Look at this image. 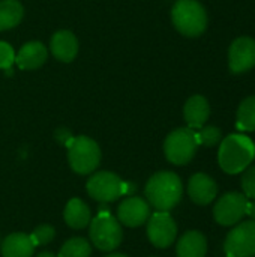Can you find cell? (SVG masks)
Returning <instances> with one entry per match:
<instances>
[{
	"mask_svg": "<svg viewBox=\"0 0 255 257\" xmlns=\"http://www.w3.org/2000/svg\"><path fill=\"white\" fill-rule=\"evenodd\" d=\"M221 139H222V133L218 126H204L197 133L198 145H203L207 148L218 145L221 142Z\"/></svg>",
	"mask_w": 255,
	"mask_h": 257,
	"instance_id": "obj_23",
	"label": "cell"
},
{
	"mask_svg": "<svg viewBox=\"0 0 255 257\" xmlns=\"http://www.w3.org/2000/svg\"><path fill=\"white\" fill-rule=\"evenodd\" d=\"M177 257H204L207 253V241L201 232H186L177 242Z\"/></svg>",
	"mask_w": 255,
	"mask_h": 257,
	"instance_id": "obj_18",
	"label": "cell"
},
{
	"mask_svg": "<svg viewBox=\"0 0 255 257\" xmlns=\"http://www.w3.org/2000/svg\"><path fill=\"white\" fill-rule=\"evenodd\" d=\"M54 235H56V230H54L53 226L42 224V226H38L32 232L30 239L33 241L35 247H38V245H47L48 242H51L54 239Z\"/></svg>",
	"mask_w": 255,
	"mask_h": 257,
	"instance_id": "obj_24",
	"label": "cell"
},
{
	"mask_svg": "<svg viewBox=\"0 0 255 257\" xmlns=\"http://www.w3.org/2000/svg\"><path fill=\"white\" fill-rule=\"evenodd\" d=\"M23 5L18 0L0 2V30H9L20 24L23 20Z\"/></svg>",
	"mask_w": 255,
	"mask_h": 257,
	"instance_id": "obj_20",
	"label": "cell"
},
{
	"mask_svg": "<svg viewBox=\"0 0 255 257\" xmlns=\"http://www.w3.org/2000/svg\"><path fill=\"white\" fill-rule=\"evenodd\" d=\"M92 247L84 238H72L66 241L59 253V257H90Z\"/></svg>",
	"mask_w": 255,
	"mask_h": 257,
	"instance_id": "obj_22",
	"label": "cell"
},
{
	"mask_svg": "<svg viewBox=\"0 0 255 257\" xmlns=\"http://www.w3.org/2000/svg\"><path fill=\"white\" fill-rule=\"evenodd\" d=\"M174 27L185 36H200L207 27V14L197 0H177L171 11Z\"/></svg>",
	"mask_w": 255,
	"mask_h": 257,
	"instance_id": "obj_3",
	"label": "cell"
},
{
	"mask_svg": "<svg viewBox=\"0 0 255 257\" xmlns=\"http://www.w3.org/2000/svg\"><path fill=\"white\" fill-rule=\"evenodd\" d=\"M90 239L95 247H98L102 251H111L116 250L123 238L122 226L119 220H116L110 212L108 214H98L90 221V230H89Z\"/></svg>",
	"mask_w": 255,
	"mask_h": 257,
	"instance_id": "obj_7",
	"label": "cell"
},
{
	"mask_svg": "<svg viewBox=\"0 0 255 257\" xmlns=\"http://www.w3.org/2000/svg\"><path fill=\"white\" fill-rule=\"evenodd\" d=\"M105 257H128L126 254H120V253H114V254H110V256H105Z\"/></svg>",
	"mask_w": 255,
	"mask_h": 257,
	"instance_id": "obj_30",
	"label": "cell"
},
{
	"mask_svg": "<svg viewBox=\"0 0 255 257\" xmlns=\"http://www.w3.org/2000/svg\"><path fill=\"white\" fill-rule=\"evenodd\" d=\"M35 253V244L30 235L26 233H11L2 242L3 257H32Z\"/></svg>",
	"mask_w": 255,
	"mask_h": 257,
	"instance_id": "obj_17",
	"label": "cell"
},
{
	"mask_svg": "<svg viewBox=\"0 0 255 257\" xmlns=\"http://www.w3.org/2000/svg\"><path fill=\"white\" fill-rule=\"evenodd\" d=\"M254 158L255 145L243 134H231L219 146L218 161L221 169L228 175L242 173Z\"/></svg>",
	"mask_w": 255,
	"mask_h": 257,
	"instance_id": "obj_2",
	"label": "cell"
},
{
	"mask_svg": "<svg viewBox=\"0 0 255 257\" xmlns=\"http://www.w3.org/2000/svg\"><path fill=\"white\" fill-rule=\"evenodd\" d=\"M188 193L194 203L209 205L218 194V187L215 181L206 173H195L188 184Z\"/></svg>",
	"mask_w": 255,
	"mask_h": 257,
	"instance_id": "obj_13",
	"label": "cell"
},
{
	"mask_svg": "<svg viewBox=\"0 0 255 257\" xmlns=\"http://www.w3.org/2000/svg\"><path fill=\"white\" fill-rule=\"evenodd\" d=\"M150 217V205L140 197H128L125 199L117 209L119 223L128 227H138L144 224Z\"/></svg>",
	"mask_w": 255,
	"mask_h": 257,
	"instance_id": "obj_12",
	"label": "cell"
},
{
	"mask_svg": "<svg viewBox=\"0 0 255 257\" xmlns=\"http://www.w3.org/2000/svg\"><path fill=\"white\" fill-rule=\"evenodd\" d=\"M228 66L234 74H242L254 68L255 41L252 38L242 36L231 44L228 51Z\"/></svg>",
	"mask_w": 255,
	"mask_h": 257,
	"instance_id": "obj_11",
	"label": "cell"
},
{
	"mask_svg": "<svg viewBox=\"0 0 255 257\" xmlns=\"http://www.w3.org/2000/svg\"><path fill=\"white\" fill-rule=\"evenodd\" d=\"M65 221L72 229H84L90 224V209L81 199H71L65 208Z\"/></svg>",
	"mask_w": 255,
	"mask_h": 257,
	"instance_id": "obj_19",
	"label": "cell"
},
{
	"mask_svg": "<svg viewBox=\"0 0 255 257\" xmlns=\"http://www.w3.org/2000/svg\"><path fill=\"white\" fill-rule=\"evenodd\" d=\"M47 56H48V51L42 42L30 41L20 48L18 54L15 56V62L21 69L30 71V69H38L39 66H42L47 60Z\"/></svg>",
	"mask_w": 255,
	"mask_h": 257,
	"instance_id": "obj_15",
	"label": "cell"
},
{
	"mask_svg": "<svg viewBox=\"0 0 255 257\" xmlns=\"http://www.w3.org/2000/svg\"><path fill=\"white\" fill-rule=\"evenodd\" d=\"M227 257L255 256V221L237 224L228 235L224 244Z\"/></svg>",
	"mask_w": 255,
	"mask_h": 257,
	"instance_id": "obj_8",
	"label": "cell"
},
{
	"mask_svg": "<svg viewBox=\"0 0 255 257\" xmlns=\"http://www.w3.org/2000/svg\"><path fill=\"white\" fill-rule=\"evenodd\" d=\"M246 214L255 221V200L254 202H251V203H248V206H246Z\"/></svg>",
	"mask_w": 255,
	"mask_h": 257,
	"instance_id": "obj_28",
	"label": "cell"
},
{
	"mask_svg": "<svg viewBox=\"0 0 255 257\" xmlns=\"http://www.w3.org/2000/svg\"><path fill=\"white\" fill-rule=\"evenodd\" d=\"M242 188L246 199H255V166L246 167L242 175Z\"/></svg>",
	"mask_w": 255,
	"mask_h": 257,
	"instance_id": "obj_25",
	"label": "cell"
},
{
	"mask_svg": "<svg viewBox=\"0 0 255 257\" xmlns=\"http://www.w3.org/2000/svg\"><path fill=\"white\" fill-rule=\"evenodd\" d=\"M38 257H56L53 253H48V251H44V253H39Z\"/></svg>",
	"mask_w": 255,
	"mask_h": 257,
	"instance_id": "obj_29",
	"label": "cell"
},
{
	"mask_svg": "<svg viewBox=\"0 0 255 257\" xmlns=\"http://www.w3.org/2000/svg\"><path fill=\"white\" fill-rule=\"evenodd\" d=\"M177 235V226L168 212H155L147 220V236L158 248L170 247Z\"/></svg>",
	"mask_w": 255,
	"mask_h": 257,
	"instance_id": "obj_10",
	"label": "cell"
},
{
	"mask_svg": "<svg viewBox=\"0 0 255 257\" xmlns=\"http://www.w3.org/2000/svg\"><path fill=\"white\" fill-rule=\"evenodd\" d=\"M68 146V160L71 169L78 175L92 173L101 161V149L95 140L86 136L72 137Z\"/></svg>",
	"mask_w": 255,
	"mask_h": 257,
	"instance_id": "obj_5",
	"label": "cell"
},
{
	"mask_svg": "<svg viewBox=\"0 0 255 257\" xmlns=\"http://www.w3.org/2000/svg\"><path fill=\"white\" fill-rule=\"evenodd\" d=\"M134 191V184L122 181L116 173L111 172H98L87 181L89 196L101 203L114 202L120 196H126Z\"/></svg>",
	"mask_w": 255,
	"mask_h": 257,
	"instance_id": "obj_4",
	"label": "cell"
},
{
	"mask_svg": "<svg viewBox=\"0 0 255 257\" xmlns=\"http://www.w3.org/2000/svg\"><path fill=\"white\" fill-rule=\"evenodd\" d=\"M237 128L240 131H255V96L242 101L237 110Z\"/></svg>",
	"mask_w": 255,
	"mask_h": 257,
	"instance_id": "obj_21",
	"label": "cell"
},
{
	"mask_svg": "<svg viewBox=\"0 0 255 257\" xmlns=\"http://www.w3.org/2000/svg\"><path fill=\"white\" fill-rule=\"evenodd\" d=\"M198 148L197 133L192 128H179L168 134L164 143V152L170 163L176 166L188 164Z\"/></svg>",
	"mask_w": 255,
	"mask_h": 257,
	"instance_id": "obj_6",
	"label": "cell"
},
{
	"mask_svg": "<svg viewBox=\"0 0 255 257\" xmlns=\"http://www.w3.org/2000/svg\"><path fill=\"white\" fill-rule=\"evenodd\" d=\"M183 187L180 178L173 172L155 173L146 185V197L159 212H168L182 199Z\"/></svg>",
	"mask_w": 255,
	"mask_h": 257,
	"instance_id": "obj_1",
	"label": "cell"
},
{
	"mask_svg": "<svg viewBox=\"0 0 255 257\" xmlns=\"http://www.w3.org/2000/svg\"><path fill=\"white\" fill-rule=\"evenodd\" d=\"M53 56L60 62H72L78 53V39L69 30H59L53 35L50 42Z\"/></svg>",
	"mask_w": 255,
	"mask_h": 257,
	"instance_id": "obj_14",
	"label": "cell"
},
{
	"mask_svg": "<svg viewBox=\"0 0 255 257\" xmlns=\"http://www.w3.org/2000/svg\"><path fill=\"white\" fill-rule=\"evenodd\" d=\"M248 199L242 193L224 194L213 208V217L221 226H234L246 215Z\"/></svg>",
	"mask_w": 255,
	"mask_h": 257,
	"instance_id": "obj_9",
	"label": "cell"
},
{
	"mask_svg": "<svg viewBox=\"0 0 255 257\" xmlns=\"http://www.w3.org/2000/svg\"><path fill=\"white\" fill-rule=\"evenodd\" d=\"M56 137H57V142H60L63 145H68L71 142V139H72V136H71V133L68 130H59L56 133Z\"/></svg>",
	"mask_w": 255,
	"mask_h": 257,
	"instance_id": "obj_27",
	"label": "cell"
},
{
	"mask_svg": "<svg viewBox=\"0 0 255 257\" xmlns=\"http://www.w3.org/2000/svg\"><path fill=\"white\" fill-rule=\"evenodd\" d=\"M15 62L14 48L8 44L0 41V69H9Z\"/></svg>",
	"mask_w": 255,
	"mask_h": 257,
	"instance_id": "obj_26",
	"label": "cell"
},
{
	"mask_svg": "<svg viewBox=\"0 0 255 257\" xmlns=\"http://www.w3.org/2000/svg\"><path fill=\"white\" fill-rule=\"evenodd\" d=\"M209 114H210V107L204 96L194 95L186 101L183 108V116L189 128H201L209 119Z\"/></svg>",
	"mask_w": 255,
	"mask_h": 257,
	"instance_id": "obj_16",
	"label": "cell"
}]
</instances>
